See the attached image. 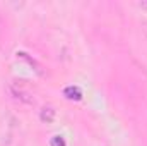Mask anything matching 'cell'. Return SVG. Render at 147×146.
<instances>
[{
  "mask_svg": "<svg viewBox=\"0 0 147 146\" xmlns=\"http://www.w3.org/2000/svg\"><path fill=\"white\" fill-rule=\"evenodd\" d=\"M9 91H10V95H12L16 100L22 102V103H26V105H34V98H33V95H29V93H26V91H22V89H16L14 86H10Z\"/></svg>",
  "mask_w": 147,
  "mask_h": 146,
  "instance_id": "obj_1",
  "label": "cell"
},
{
  "mask_svg": "<svg viewBox=\"0 0 147 146\" xmlns=\"http://www.w3.org/2000/svg\"><path fill=\"white\" fill-rule=\"evenodd\" d=\"M55 115H57V112L51 108V107H45V108H41V112H39V119L45 124H51L55 120Z\"/></svg>",
  "mask_w": 147,
  "mask_h": 146,
  "instance_id": "obj_2",
  "label": "cell"
},
{
  "mask_svg": "<svg viewBox=\"0 0 147 146\" xmlns=\"http://www.w3.org/2000/svg\"><path fill=\"white\" fill-rule=\"evenodd\" d=\"M63 95L69 98V100H80L82 98V91L77 88V86H67L65 89H63Z\"/></svg>",
  "mask_w": 147,
  "mask_h": 146,
  "instance_id": "obj_3",
  "label": "cell"
},
{
  "mask_svg": "<svg viewBox=\"0 0 147 146\" xmlns=\"http://www.w3.org/2000/svg\"><path fill=\"white\" fill-rule=\"evenodd\" d=\"M50 146H67V143H65V139L62 136H53L50 139Z\"/></svg>",
  "mask_w": 147,
  "mask_h": 146,
  "instance_id": "obj_4",
  "label": "cell"
},
{
  "mask_svg": "<svg viewBox=\"0 0 147 146\" xmlns=\"http://www.w3.org/2000/svg\"><path fill=\"white\" fill-rule=\"evenodd\" d=\"M17 55H19V57H22L24 60H28V62H29L31 65H34V67H36V71H38V72H41V69H39V65H38V64L34 62V60H33V59H31V57H29V55H28V53H24V52H19Z\"/></svg>",
  "mask_w": 147,
  "mask_h": 146,
  "instance_id": "obj_5",
  "label": "cell"
}]
</instances>
